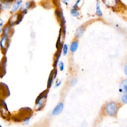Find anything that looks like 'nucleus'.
I'll list each match as a JSON object with an SVG mask.
<instances>
[{
    "label": "nucleus",
    "mask_w": 127,
    "mask_h": 127,
    "mask_svg": "<svg viewBox=\"0 0 127 127\" xmlns=\"http://www.w3.org/2000/svg\"><path fill=\"white\" fill-rule=\"evenodd\" d=\"M123 104L115 101H111L106 102L102 107L101 114L104 116L117 117L120 109Z\"/></svg>",
    "instance_id": "nucleus-1"
},
{
    "label": "nucleus",
    "mask_w": 127,
    "mask_h": 127,
    "mask_svg": "<svg viewBox=\"0 0 127 127\" xmlns=\"http://www.w3.org/2000/svg\"><path fill=\"white\" fill-rule=\"evenodd\" d=\"M48 92V90H45L41 93L37 97L34 107L35 111H39L44 108L46 102Z\"/></svg>",
    "instance_id": "nucleus-2"
},
{
    "label": "nucleus",
    "mask_w": 127,
    "mask_h": 127,
    "mask_svg": "<svg viewBox=\"0 0 127 127\" xmlns=\"http://www.w3.org/2000/svg\"><path fill=\"white\" fill-rule=\"evenodd\" d=\"M10 37L4 34H1L0 35V49L3 55L6 53L10 45Z\"/></svg>",
    "instance_id": "nucleus-3"
},
{
    "label": "nucleus",
    "mask_w": 127,
    "mask_h": 127,
    "mask_svg": "<svg viewBox=\"0 0 127 127\" xmlns=\"http://www.w3.org/2000/svg\"><path fill=\"white\" fill-rule=\"evenodd\" d=\"M24 16V15L20 13L19 12L17 13H11L7 22V23L14 27V26L18 25L20 23Z\"/></svg>",
    "instance_id": "nucleus-4"
},
{
    "label": "nucleus",
    "mask_w": 127,
    "mask_h": 127,
    "mask_svg": "<svg viewBox=\"0 0 127 127\" xmlns=\"http://www.w3.org/2000/svg\"><path fill=\"white\" fill-rule=\"evenodd\" d=\"M35 6V3L32 0H27L23 2L19 10V12L24 15L27 12Z\"/></svg>",
    "instance_id": "nucleus-5"
},
{
    "label": "nucleus",
    "mask_w": 127,
    "mask_h": 127,
    "mask_svg": "<svg viewBox=\"0 0 127 127\" xmlns=\"http://www.w3.org/2000/svg\"><path fill=\"white\" fill-rule=\"evenodd\" d=\"M14 0H0V12L10 9Z\"/></svg>",
    "instance_id": "nucleus-6"
},
{
    "label": "nucleus",
    "mask_w": 127,
    "mask_h": 127,
    "mask_svg": "<svg viewBox=\"0 0 127 127\" xmlns=\"http://www.w3.org/2000/svg\"><path fill=\"white\" fill-rule=\"evenodd\" d=\"M23 3L22 0H14L12 3L10 7V12L11 13H17L19 11L20 7Z\"/></svg>",
    "instance_id": "nucleus-7"
},
{
    "label": "nucleus",
    "mask_w": 127,
    "mask_h": 127,
    "mask_svg": "<svg viewBox=\"0 0 127 127\" xmlns=\"http://www.w3.org/2000/svg\"><path fill=\"white\" fill-rule=\"evenodd\" d=\"M13 33H14L13 26H12L7 23L4 24L2 34L7 35L11 38Z\"/></svg>",
    "instance_id": "nucleus-8"
},
{
    "label": "nucleus",
    "mask_w": 127,
    "mask_h": 127,
    "mask_svg": "<svg viewBox=\"0 0 127 127\" xmlns=\"http://www.w3.org/2000/svg\"><path fill=\"white\" fill-rule=\"evenodd\" d=\"M6 58L5 56H3L0 63V77H2L6 72Z\"/></svg>",
    "instance_id": "nucleus-9"
},
{
    "label": "nucleus",
    "mask_w": 127,
    "mask_h": 127,
    "mask_svg": "<svg viewBox=\"0 0 127 127\" xmlns=\"http://www.w3.org/2000/svg\"><path fill=\"white\" fill-rule=\"evenodd\" d=\"M119 91L122 93L127 92V78L123 79L121 80L119 84Z\"/></svg>",
    "instance_id": "nucleus-10"
},
{
    "label": "nucleus",
    "mask_w": 127,
    "mask_h": 127,
    "mask_svg": "<svg viewBox=\"0 0 127 127\" xmlns=\"http://www.w3.org/2000/svg\"><path fill=\"white\" fill-rule=\"evenodd\" d=\"M64 109V104L62 102L59 103L52 111V115L57 116L60 114Z\"/></svg>",
    "instance_id": "nucleus-11"
},
{
    "label": "nucleus",
    "mask_w": 127,
    "mask_h": 127,
    "mask_svg": "<svg viewBox=\"0 0 127 127\" xmlns=\"http://www.w3.org/2000/svg\"><path fill=\"white\" fill-rule=\"evenodd\" d=\"M57 75V70L56 69H53L49 75V79L48 80L47 83V87L48 89L50 88L53 82V81Z\"/></svg>",
    "instance_id": "nucleus-12"
},
{
    "label": "nucleus",
    "mask_w": 127,
    "mask_h": 127,
    "mask_svg": "<svg viewBox=\"0 0 127 127\" xmlns=\"http://www.w3.org/2000/svg\"><path fill=\"white\" fill-rule=\"evenodd\" d=\"M104 4L109 7L114 8L117 5L118 0H102Z\"/></svg>",
    "instance_id": "nucleus-13"
},
{
    "label": "nucleus",
    "mask_w": 127,
    "mask_h": 127,
    "mask_svg": "<svg viewBox=\"0 0 127 127\" xmlns=\"http://www.w3.org/2000/svg\"><path fill=\"white\" fill-rule=\"evenodd\" d=\"M78 42L76 40L73 41L70 45V51L71 53H74L78 49Z\"/></svg>",
    "instance_id": "nucleus-14"
},
{
    "label": "nucleus",
    "mask_w": 127,
    "mask_h": 127,
    "mask_svg": "<svg viewBox=\"0 0 127 127\" xmlns=\"http://www.w3.org/2000/svg\"><path fill=\"white\" fill-rule=\"evenodd\" d=\"M84 30H85V29L82 26H81L79 27L76 30L75 34V37L77 38H80L83 35V34L84 33Z\"/></svg>",
    "instance_id": "nucleus-15"
},
{
    "label": "nucleus",
    "mask_w": 127,
    "mask_h": 127,
    "mask_svg": "<svg viewBox=\"0 0 127 127\" xmlns=\"http://www.w3.org/2000/svg\"><path fill=\"white\" fill-rule=\"evenodd\" d=\"M96 12L97 15L98 16H102V10H101V8H100V2L98 0L97 1V2H96Z\"/></svg>",
    "instance_id": "nucleus-16"
},
{
    "label": "nucleus",
    "mask_w": 127,
    "mask_h": 127,
    "mask_svg": "<svg viewBox=\"0 0 127 127\" xmlns=\"http://www.w3.org/2000/svg\"><path fill=\"white\" fill-rule=\"evenodd\" d=\"M70 13H71V15L73 17H78L79 15V11L78 10V9L76 7H73V8L71 9Z\"/></svg>",
    "instance_id": "nucleus-17"
},
{
    "label": "nucleus",
    "mask_w": 127,
    "mask_h": 127,
    "mask_svg": "<svg viewBox=\"0 0 127 127\" xmlns=\"http://www.w3.org/2000/svg\"><path fill=\"white\" fill-rule=\"evenodd\" d=\"M123 63L122 64L123 67V69L125 74L127 76V58L124 61Z\"/></svg>",
    "instance_id": "nucleus-18"
},
{
    "label": "nucleus",
    "mask_w": 127,
    "mask_h": 127,
    "mask_svg": "<svg viewBox=\"0 0 127 127\" xmlns=\"http://www.w3.org/2000/svg\"><path fill=\"white\" fill-rule=\"evenodd\" d=\"M68 51V46L66 44H64L63 47V53L64 56H65Z\"/></svg>",
    "instance_id": "nucleus-19"
},
{
    "label": "nucleus",
    "mask_w": 127,
    "mask_h": 127,
    "mask_svg": "<svg viewBox=\"0 0 127 127\" xmlns=\"http://www.w3.org/2000/svg\"><path fill=\"white\" fill-rule=\"evenodd\" d=\"M122 102L123 104H127V92L125 93L122 97Z\"/></svg>",
    "instance_id": "nucleus-20"
},
{
    "label": "nucleus",
    "mask_w": 127,
    "mask_h": 127,
    "mask_svg": "<svg viewBox=\"0 0 127 127\" xmlns=\"http://www.w3.org/2000/svg\"><path fill=\"white\" fill-rule=\"evenodd\" d=\"M59 66L61 71H63L64 69V64L63 62H60L59 63Z\"/></svg>",
    "instance_id": "nucleus-21"
},
{
    "label": "nucleus",
    "mask_w": 127,
    "mask_h": 127,
    "mask_svg": "<svg viewBox=\"0 0 127 127\" xmlns=\"http://www.w3.org/2000/svg\"><path fill=\"white\" fill-rule=\"evenodd\" d=\"M77 79L76 78H73L71 79V81H70V84L71 86H73L76 83H77Z\"/></svg>",
    "instance_id": "nucleus-22"
},
{
    "label": "nucleus",
    "mask_w": 127,
    "mask_h": 127,
    "mask_svg": "<svg viewBox=\"0 0 127 127\" xmlns=\"http://www.w3.org/2000/svg\"><path fill=\"white\" fill-rule=\"evenodd\" d=\"M4 23H0V36L2 34V30H3V27L4 25Z\"/></svg>",
    "instance_id": "nucleus-23"
},
{
    "label": "nucleus",
    "mask_w": 127,
    "mask_h": 127,
    "mask_svg": "<svg viewBox=\"0 0 127 127\" xmlns=\"http://www.w3.org/2000/svg\"><path fill=\"white\" fill-rule=\"evenodd\" d=\"M61 83V81H60L59 82H57L56 84V85H55V87H58V86H59L60 85Z\"/></svg>",
    "instance_id": "nucleus-24"
},
{
    "label": "nucleus",
    "mask_w": 127,
    "mask_h": 127,
    "mask_svg": "<svg viewBox=\"0 0 127 127\" xmlns=\"http://www.w3.org/2000/svg\"><path fill=\"white\" fill-rule=\"evenodd\" d=\"M62 0V1H63V2L64 3V4H66L70 0Z\"/></svg>",
    "instance_id": "nucleus-25"
},
{
    "label": "nucleus",
    "mask_w": 127,
    "mask_h": 127,
    "mask_svg": "<svg viewBox=\"0 0 127 127\" xmlns=\"http://www.w3.org/2000/svg\"><path fill=\"white\" fill-rule=\"evenodd\" d=\"M4 23L3 20L1 18H0V23Z\"/></svg>",
    "instance_id": "nucleus-26"
}]
</instances>
